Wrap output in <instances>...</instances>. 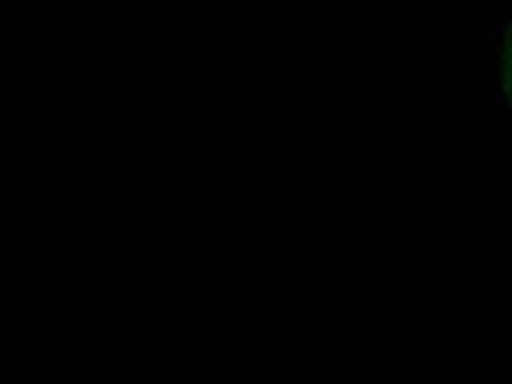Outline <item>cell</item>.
<instances>
[{
	"instance_id": "obj_1",
	"label": "cell",
	"mask_w": 512,
	"mask_h": 384,
	"mask_svg": "<svg viewBox=\"0 0 512 384\" xmlns=\"http://www.w3.org/2000/svg\"><path fill=\"white\" fill-rule=\"evenodd\" d=\"M496 83L504 107L512 115V22L507 24L502 40H499V54H496Z\"/></svg>"
}]
</instances>
